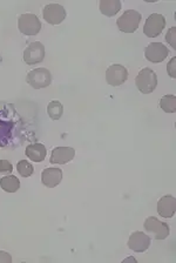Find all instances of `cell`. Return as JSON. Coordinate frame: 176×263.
Here are the masks:
<instances>
[{"label":"cell","instance_id":"obj_1","mask_svg":"<svg viewBox=\"0 0 176 263\" xmlns=\"http://www.w3.org/2000/svg\"><path fill=\"white\" fill-rule=\"evenodd\" d=\"M135 85L142 94L153 93L158 87L157 73L150 68H142L135 78Z\"/></svg>","mask_w":176,"mask_h":263},{"label":"cell","instance_id":"obj_2","mask_svg":"<svg viewBox=\"0 0 176 263\" xmlns=\"http://www.w3.org/2000/svg\"><path fill=\"white\" fill-rule=\"evenodd\" d=\"M142 19V14L135 10H127L119 16L116 25L119 30L124 33H134L139 28V25Z\"/></svg>","mask_w":176,"mask_h":263},{"label":"cell","instance_id":"obj_3","mask_svg":"<svg viewBox=\"0 0 176 263\" xmlns=\"http://www.w3.org/2000/svg\"><path fill=\"white\" fill-rule=\"evenodd\" d=\"M143 228L155 240H165L170 234L169 226L154 216L147 217L143 223Z\"/></svg>","mask_w":176,"mask_h":263},{"label":"cell","instance_id":"obj_4","mask_svg":"<svg viewBox=\"0 0 176 263\" xmlns=\"http://www.w3.org/2000/svg\"><path fill=\"white\" fill-rule=\"evenodd\" d=\"M26 81L34 89L46 88L52 82V74L47 68H35L28 72Z\"/></svg>","mask_w":176,"mask_h":263},{"label":"cell","instance_id":"obj_5","mask_svg":"<svg viewBox=\"0 0 176 263\" xmlns=\"http://www.w3.org/2000/svg\"><path fill=\"white\" fill-rule=\"evenodd\" d=\"M18 28L25 35H36L42 31V23L35 14L24 13L18 18Z\"/></svg>","mask_w":176,"mask_h":263},{"label":"cell","instance_id":"obj_6","mask_svg":"<svg viewBox=\"0 0 176 263\" xmlns=\"http://www.w3.org/2000/svg\"><path fill=\"white\" fill-rule=\"evenodd\" d=\"M166 27V18L160 13H151L146 20L143 33L148 38H157Z\"/></svg>","mask_w":176,"mask_h":263},{"label":"cell","instance_id":"obj_7","mask_svg":"<svg viewBox=\"0 0 176 263\" xmlns=\"http://www.w3.org/2000/svg\"><path fill=\"white\" fill-rule=\"evenodd\" d=\"M127 79H128V71L125 66L120 64L110 65L106 71V81L113 87L124 85Z\"/></svg>","mask_w":176,"mask_h":263},{"label":"cell","instance_id":"obj_8","mask_svg":"<svg viewBox=\"0 0 176 263\" xmlns=\"http://www.w3.org/2000/svg\"><path fill=\"white\" fill-rule=\"evenodd\" d=\"M43 16L50 25H60L66 19V10L60 4H48L44 7Z\"/></svg>","mask_w":176,"mask_h":263},{"label":"cell","instance_id":"obj_9","mask_svg":"<svg viewBox=\"0 0 176 263\" xmlns=\"http://www.w3.org/2000/svg\"><path fill=\"white\" fill-rule=\"evenodd\" d=\"M45 59V46L40 41L31 43L24 51V61L27 65H36Z\"/></svg>","mask_w":176,"mask_h":263},{"label":"cell","instance_id":"obj_10","mask_svg":"<svg viewBox=\"0 0 176 263\" xmlns=\"http://www.w3.org/2000/svg\"><path fill=\"white\" fill-rule=\"evenodd\" d=\"M168 55H169V49L161 43H150L145 48V57L150 63H162L167 59Z\"/></svg>","mask_w":176,"mask_h":263},{"label":"cell","instance_id":"obj_11","mask_svg":"<svg viewBox=\"0 0 176 263\" xmlns=\"http://www.w3.org/2000/svg\"><path fill=\"white\" fill-rule=\"evenodd\" d=\"M127 245L135 253H145L150 247V236L143 232H134L129 236Z\"/></svg>","mask_w":176,"mask_h":263},{"label":"cell","instance_id":"obj_12","mask_svg":"<svg viewBox=\"0 0 176 263\" xmlns=\"http://www.w3.org/2000/svg\"><path fill=\"white\" fill-rule=\"evenodd\" d=\"M75 156V151L72 147H55L52 151L50 162L58 164H66L71 162Z\"/></svg>","mask_w":176,"mask_h":263},{"label":"cell","instance_id":"obj_13","mask_svg":"<svg viewBox=\"0 0 176 263\" xmlns=\"http://www.w3.org/2000/svg\"><path fill=\"white\" fill-rule=\"evenodd\" d=\"M176 211V199L173 195H165L159 200L158 213L165 219H170L174 216Z\"/></svg>","mask_w":176,"mask_h":263},{"label":"cell","instance_id":"obj_14","mask_svg":"<svg viewBox=\"0 0 176 263\" xmlns=\"http://www.w3.org/2000/svg\"><path fill=\"white\" fill-rule=\"evenodd\" d=\"M63 180V171L60 168H46L42 173V182L45 187L54 188Z\"/></svg>","mask_w":176,"mask_h":263},{"label":"cell","instance_id":"obj_15","mask_svg":"<svg viewBox=\"0 0 176 263\" xmlns=\"http://www.w3.org/2000/svg\"><path fill=\"white\" fill-rule=\"evenodd\" d=\"M25 154L33 162H43L46 159L47 151L43 143H32L26 147Z\"/></svg>","mask_w":176,"mask_h":263},{"label":"cell","instance_id":"obj_16","mask_svg":"<svg viewBox=\"0 0 176 263\" xmlns=\"http://www.w3.org/2000/svg\"><path fill=\"white\" fill-rule=\"evenodd\" d=\"M100 12L106 16H114L121 10L120 0H100Z\"/></svg>","mask_w":176,"mask_h":263},{"label":"cell","instance_id":"obj_17","mask_svg":"<svg viewBox=\"0 0 176 263\" xmlns=\"http://www.w3.org/2000/svg\"><path fill=\"white\" fill-rule=\"evenodd\" d=\"M0 188L7 193H15L20 188V181L14 175H6L0 179Z\"/></svg>","mask_w":176,"mask_h":263},{"label":"cell","instance_id":"obj_18","mask_svg":"<svg viewBox=\"0 0 176 263\" xmlns=\"http://www.w3.org/2000/svg\"><path fill=\"white\" fill-rule=\"evenodd\" d=\"M47 114L52 120H59L64 114V106L59 100H53L47 105Z\"/></svg>","mask_w":176,"mask_h":263},{"label":"cell","instance_id":"obj_19","mask_svg":"<svg viewBox=\"0 0 176 263\" xmlns=\"http://www.w3.org/2000/svg\"><path fill=\"white\" fill-rule=\"evenodd\" d=\"M160 107L165 110L166 113H175L176 112V97L173 94L163 96L160 99Z\"/></svg>","mask_w":176,"mask_h":263},{"label":"cell","instance_id":"obj_20","mask_svg":"<svg viewBox=\"0 0 176 263\" xmlns=\"http://www.w3.org/2000/svg\"><path fill=\"white\" fill-rule=\"evenodd\" d=\"M17 171L23 178H28V176L33 174L34 168L30 162L26 161V160H20L17 164Z\"/></svg>","mask_w":176,"mask_h":263},{"label":"cell","instance_id":"obj_21","mask_svg":"<svg viewBox=\"0 0 176 263\" xmlns=\"http://www.w3.org/2000/svg\"><path fill=\"white\" fill-rule=\"evenodd\" d=\"M176 27H171L166 34V41L170 45L171 47L176 49Z\"/></svg>","mask_w":176,"mask_h":263},{"label":"cell","instance_id":"obj_22","mask_svg":"<svg viewBox=\"0 0 176 263\" xmlns=\"http://www.w3.org/2000/svg\"><path fill=\"white\" fill-rule=\"evenodd\" d=\"M13 171V166L7 160H0V173L2 174H11Z\"/></svg>","mask_w":176,"mask_h":263},{"label":"cell","instance_id":"obj_23","mask_svg":"<svg viewBox=\"0 0 176 263\" xmlns=\"http://www.w3.org/2000/svg\"><path fill=\"white\" fill-rule=\"evenodd\" d=\"M167 72L169 74L171 79H175L176 78V58H171V60L167 65Z\"/></svg>","mask_w":176,"mask_h":263},{"label":"cell","instance_id":"obj_24","mask_svg":"<svg viewBox=\"0 0 176 263\" xmlns=\"http://www.w3.org/2000/svg\"><path fill=\"white\" fill-rule=\"evenodd\" d=\"M0 262L2 263H11L12 262V256L4 250H0Z\"/></svg>","mask_w":176,"mask_h":263},{"label":"cell","instance_id":"obj_25","mask_svg":"<svg viewBox=\"0 0 176 263\" xmlns=\"http://www.w3.org/2000/svg\"><path fill=\"white\" fill-rule=\"evenodd\" d=\"M7 121H3V120H0V125H4V123H6Z\"/></svg>","mask_w":176,"mask_h":263}]
</instances>
